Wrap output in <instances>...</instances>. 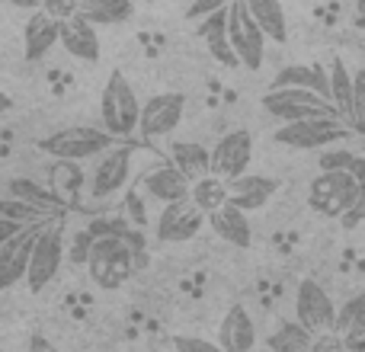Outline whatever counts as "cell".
Returning a JSON list of instances; mask_svg holds the SVG:
<instances>
[{
	"label": "cell",
	"mask_w": 365,
	"mask_h": 352,
	"mask_svg": "<svg viewBox=\"0 0 365 352\" xmlns=\"http://www.w3.org/2000/svg\"><path fill=\"white\" fill-rule=\"evenodd\" d=\"M77 16L96 26H119L132 16V0H81Z\"/></svg>",
	"instance_id": "obj_27"
},
{
	"label": "cell",
	"mask_w": 365,
	"mask_h": 352,
	"mask_svg": "<svg viewBox=\"0 0 365 352\" xmlns=\"http://www.w3.org/2000/svg\"><path fill=\"white\" fill-rule=\"evenodd\" d=\"M55 45H61V19L48 16L45 10H36L29 16V23L23 26L26 61H42Z\"/></svg>",
	"instance_id": "obj_16"
},
{
	"label": "cell",
	"mask_w": 365,
	"mask_h": 352,
	"mask_svg": "<svg viewBox=\"0 0 365 352\" xmlns=\"http://www.w3.org/2000/svg\"><path fill=\"white\" fill-rule=\"evenodd\" d=\"M125 212H128V218L135 221V227H145V224H148V212H145V202H141V192H138V189H128V195H125Z\"/></svg>",
	"instance_id": "obj_39"
},
{
	"label": "cell",
	"mask_w": 365,
	"mask_h": 352,
	"mask_svg": "<svg viewBox=\"0 0 365 352\" xmlns=\"http://www.w3.org/2000/svg\"><path fill=\"white\" fill-rule=\"evenodd\" d=\"M353 128L343 119H308V122H285L272 138L276 145L292 147V151H327L343 141H349Z\"/></svg>",
	"instance_id": "obj_5"
},
{
	"label": "cell",
	"mask_w": 365,
	"mask_h": 352,
	"mask_svg": "<svg viewBox=\"0 0 365 352\" xmlns=\"http://www.w3.org/2000/svg\"><path fill=\"white\" fill-rule=\"evenodd\" d=\"M317 164H321V173H353L359 182H365V157L349 147H327V151H321Z\"/></svg>",
	"instance_id": "obj_30"
},
{
	"label": "cell",
	"mask_w": 365,
	"mask_h": 352,
	"mask_svg": "<svg viewBox=\"0 0 365 352\" xmlns=\"http://www.w3.org/2000/svg\"><path fill=\"white\" fill-rule=\"evenodd\" d=\"M250 160H253V135L244 132V128L227 132L212 147V176H221L225 182H231L250 170Z\"/></svg>",
	"instance_id": "obj_13"
},
{
	"label": "cell",
	"mask_w": 365,
	"mask_h": 352,
	"mask_svg": "<svg viewBox=\"0 0 365 352\" xmlns=\"http://www.w3.org/2000/svg\"><path fill=\"white\" fill-rule=\"evenodd\" d=\"M346 352H365V336H359V340H346Z\"/></svg>",
	"instance_id": "obj_45"
},
{
	"label": "cell",
	"mask_w": 365,
	"mask_h": 352,
	"mask_svg": "<svg viewBox=\"0 0 365 352\" xmlns=\"http://www.w3.org/2000/svg\"><path fill=\"white\" fill-rule=\"evenodd\" d=\"M167 154H170V164L192 182L202 176H212V151L195 145V141H170Z\"/></svg>",
	"instance_id": "obj_23"
},
{
	"label": "cell",
	"mask_w": 365,
	"mask_h": 352,
	"mask_svg": "<svg viewBox=\"0 0 365 352\" xmlns=\"http://www.w3.org/2000/svg\"><path fill=\"white\" fill-rule=\"evenodd\" d=\"M227 42L237 51L240 64L250 71L263 68L266 58V32L259 29V23L250 16L244 0H234L231 4V19H227Z\"/></svg>",
	"instance_id": "obj_8"
},
{
	"label": "cell",
	"mask_w": 365,
	"mask_h": 352,
	"mask_svg": "<svg viewBox=\"0 0 365 352\" xmlns=\"http://www.w3.org/2000/svg\"><path fill=\"white\" fill-rule=\"evenodd\" d=\"M311 346H314V333L298 321H282L266 336V349L269 352H311Z\"/></svg>",
	"instance_id": "obj_25"
},
{
	"label": "cell",
	"mask_w": 365,
	"mask_h": 352,
	"mask_svg": "<svg viewBox=\"0 0 365 352\" xmlns=\"http://www.w3.org/2000/svg\"><path fill=\"white\" fill-rule=\"evenodd\" d=\"M218 346L225 352H253L257 349V323L244 304H231L218 323Z\"/></svg>",
	"instance_id": "obj_15"
},
{
	"label": "cell",
	"mask_w": 365,
	"mask_h": 352,
	"mask_svg": "<svg viewBox=\"0 0 365 352\" xmlns=\"http://www.w3.org/2000/svg\"><path fill=\"white\" fill-rule=\"evenodd\" d=\"M100 115H103V125L106 132H113L115 138H128L132 132H138V122H141V103L135 96L132 83L113 71L103 87L100 96Z\"/></svg>",
	"instance_id": "obj_4"
},
{
	"label": "cell",
	"mask_w": 365,
	"mask_h": 352,
	"mask_svg": "<svg viewBox=\"0 0 365 352\" xmlns=\"http://www.w3.org/2000/svg\"><path fill=\"white\" fill-rule=\"evenodd\" d=\"M93 234H90V227H81V231H74L71 234V240H68V259H71V266H87V259H90V250H93Z\"/></svg>",
	"instance_id": "obj_32"
},
{
	"label": "cell",
	"mask_w": 365,
	"mask_h": 352,
	"mask_svg": "<svg viewBox=\"0 0 365 352\" xmlns=\"http://www.w3.org/2000/svg\"><path fill=\"white\" fill-rule=\"evenodd\" d=\"M227 186H231V205L244 208V212H259L279 192V180L259 173H244L237 180H231Z\"/></svg>",
	"instance_id": "obj_18"
},
{
	"label": "cell",
	"mask_w": 365,
	"mask_h": 352,
	"mask_svg": "<svg viewBox=\"0 0 365 352\" xmlns=\"http://www.w3.org/2000/svg\"><path fill=\"white\" fill-rule=\"evenodd\" d=\"M6 192H10V199L26 202V205L38 208V212L48 214V218H51V212H58V208L64 205V199L55 192V189H48L45 182L29 180V176H13V180L6 182Z\"/></svg>",
	"instance_id": "obj_22"
},
{
	"label": "cell",
	"mask_w": 365,
	"mask_h": 352,
	"mask_svg": "<svg viewBox=\"0 0 365 352\" xmlns=\"http://www.w3.org/2000/svg\"><path fill=\"white\" fill-rule=\"evenodd\" d=\"M205 42H208V51H212V58L218 64H225V68H237V64H240L237 51L231 48L227 36H212V38H205Z\"/></svg>",
	"instance_id": "obj_34"
},
{
	"label": "cell",
	"mask_w": 365,
	"mask_h": 352,
	"mask_svg": "<svg viewBox=\"0 0 365 352\" xmlns=\"http://www.w3.org/2000/svg\"><path fill=\"white\" fill-rule=\"evenodd\" d=\"M295 321L304 323L311 333H330L336 323V304L321 282L302 279L295 289Z\"/></svg>",
	"instance_id": "obj_10"
},
{
	"label": "cell",
	"mask_w": 365,
	"mask_h": 352,
	"mask_svg": "<svg viewBox=\"0 0 365 352\" xmlns=\"http://www.w3.org/2000/svg\"><path fill=\"white\" fill-rule=\"evenodd\" d=\"M234 0H192V4L186 6V19H205L212 16V13L225 10V6H231Z\"/></svg>",
	"instance_id": "obj_37"
},
{
	"label": "cell",
	"mask_w": 365,
	"mask_h": 352,
	"mask_svg": "<svg viewBox=\"0 0 365 352\" xmlns=\"http://www.w3.org/2000/svg\"><path fill=\"white\" fill-rule=\"evenodd\" d=\"M334 333H340L343 340H359V336H365V291L346 298V301L336 308Z\"/></svg>",
	"instance_id": "obj_29"
},
{
	"label": "cell",
	"mask_w": 365,
	"mask_h": 352,
	"mask_svg": "<svg viewBox=\"0 0 365 352\" xmlns=\"http://www.w3.org/2000/svg\"><path fill=\"white\" fill-rule=\"evenodd\" d=\"M208 224H212V231L218 234L225 244L237 247V250H247V247L253 244V227H250V218H247L244 208L237 205H221L218 212L208 214Z\"/></svg>",
	"instance_id": "obj_19"
},
{
	"label": "cell",
	"mask_w": 365,
	"mask_h": 352,
	"mask_svg": "<svg viewBox=\"0 0 365 352\" xmlns=\"http://www.w3.org/2000/svg\"><path fill=\"white\" fill-rule=\"evenodd\" d=\"M353 83H356V74H349L343 58H334V61H330V100H334L336 113L343 115L346 125H349V119H353Z\"/></svg>",
	"instance_id": "obj_26"
},
{
	"label": "cell",
	"mask_w": 365,
	"mask_h": 352,
	"mask_svg": "<svg viewBox=\"0 0 365 352\" xmlns=\"http://www.w3.org/2000/svg\"><path fill=\"white\" fill-rule=\"evenodd\" d=\"M26 224H19V221H10V218H0V250H4V244L13 237V234H19Z\"/></svg>",
	"instance_id": "obj_42"
},
{
	"label": "cell",
	"mask_w": 365,
	"mask_h": 352,
	"mask_svg": "<svg viewBox=\"0 0 365 352\" xmlns=\"http://www.w3.org/2000/svg\"><path fill=\"white\" fill-rule=\"evenodd\" d=\"M122 138H115L113 132L106 128H93V125H71L61 128V132L48 135V138L38 141V151H45L48 157L55 160H90V157H100V154L113 151Z\"/></svg>",
	"instance_id": "obj_2"
},
{
	"label": "cell",
	"mask_w": 365,
	"mask_h": 352,
	"mask_svg": "<svg viewBox=\"0 0 365 352\" xmlns=\"http://www.w3.org/2000/svg\"><path fill=\"white\" fill-rule=\"evenodd\" d=\"M141 192H148V199H158V202H164V205H170V202L189 199L192 180L182 176L173 164H164V167H154L151 173L141 176Z\"/></svg>",
	"instance_id": "obj_17"
},
{
	"label": "cell",
	"mask_w": 365,
	"mask_h": 352,
	"mask_svg": "<svg viewBox=\"0 0 365 352\" xmlns=\"http://www.w3.org/2000/svg\"><path fill=\"white\" fill-rule=\"evenodd\" d=\"M227 19H231V6H225V10L212 13V16H205V19H199V36H202V38L227 36Z\"/></svg>",
	"instance_id": "obj_35"
},
{
	"label": "cell",
	"mask_w": 365,
	"mask_h": 352,
	"mask_svg": "<svg viewBox=\"0 0 365 352\" xmlns=\"http://www.w3.org/2000/svg\"><path fill=\"white\" fill-rule=\"evenodd\" d=\"M356 13H359V16L365 19V0H356Z\"/></svg>",
	"instance_id": "obj_47"
},
{
	"label": "cell",
	"mask_w": 365,
	"mask_h": 352,
	"mask_svg": "<svg viewBox=\"0 0 365 352\" xmlns=\"http://www.w3.org/2000/svg\"><path fill=\"white\" fill-rule=\"evenodd\" d=\"M48 221L26 224L23 231L13 234V237L4 244V250H0V291L13 289V285H19V282H26V276H29L32 250H36V240H38V234H42V227L48 224Z\"/></svg>",
	"instance_id": "obj_11"
},
{
	"label": "cell",
	"mask_w": 365,
	"mask_h": 352,
	"mask_svg": "<svg viewBox=\"0 0 365 352\" xmlns=\"http://www.w3.org/2000/svg\"><path fill=\"white\" fill-rule=\"evenodd\" d=\"M0 218L19 221V224H36V221H48V214H42L38 208L26 205L19 199H0Z\"/></svg>",
	"instance_id": "obj_31"
},
{
	"label": "cell",
	"mask_w": 365,
	"mask_h": 352,
	"mask_svg": "<svg viewBox=\"0 0 365 352\" xmlns=\"http://www.w3.org/2000/svg\"><path fill=\"white\" fill-rule=\"evenodd\" d=\"M263 109L276 115L279 122H308V119H343L330 100H324L314 90L298 87H269L263 93Z\"/></svg>",
	"instance_id": "obj_3"
},
{
	"label": "cell",
	"mask_w": 365,
	"mask_h": 352,
	"mask_svg": "<svg viewBox=\"0 0 365 352\" xmlns=\"http://www.w3.org/2000/svg\"><path fill=\"white\" fill-rule=\"evenodd\" d=\"M10 109H13V100L4 93V90H0V115H6V113H10Z\"/></svg>",
	"instance_id": "obj_46"
},
{
	"label": "cell",
	"mask_w": 365,
	"mask_h": 352,
	"mask_svg": "<svg viewBox=\"0 0 365 352\" xmlns=\"http://www.w3.org/2000/svg\"><path fill=\"white\" fill-rule=\"evenodd\" d=\"M83 269H87L90 282L96 289H106V291L122 289L138 272V257H135V247L128 244V234H122V237H115V234L96 237Z\"/></svg>",
	"instance_id": "obj_1"
},
{
	"label": "cell",
	"mask_w": 365,
	"mask_h": 352,
	"mask_svg": "<svg viewBox=\"0 0 365 352\" xmlns=\"http://www.w3.org/2000/svg\"><path fill=\"white\" fill-rule=\"evenodd\" d=\"M128 176H132V147L115 145L113 151L96 157L93 170L87 176V195L93 202L113 199L128 186Z\"/></svg>",
	"instance_id": "obj_9"
},
{
	"label": "cell",
	"mask_w": 365,
	"mask_h": 352,
	"mask_svg": "<svg viewBox=\"0 0 365 352\" xmlns=\"http://www.w3.org/2000/svg\"><path fill=\"white\" fill-rule=\"evenodd\" d=\"M311 352H346V340L340 333H334V330L330 333H317Z\"/></svg>",
	"instance_id": "obj_40"
},
{
	"label": "cell",
	"mask_w": 365,
	"mask_h": 352,
	"mask_svg": "<svg viewBox=\"0 0 365 352\" xmlns=\"http://www.w3.org/2000/svg\"><path fill=\"white\" fill-rule=\"evenodd\" d=\"M173 352H225L218 340H202V336H173Z\"/></svg>",
	"instance_id": "obj_36"
},
{
	"label": "cell",
	"mask_w": 365,
	"mask_h": 352,
	"mask_svg": "<svg viewBox=\"0 0 365 352\" xmlns=\"http://www.w3.org/2000/svg\"><path fill=\"white\" fill-rule=\"evenodd\" d=\"M250 16L259 23V29L266 32V38L272 42H285L289 38V19H285L282 0H244Z\"/></svg>",
	"instance_id": "obj_24"
},
{
	"label": "cell",
	"mask_w": 365,
	"mask_h": 352,
	"mask_svg": "<svg viewBox=\"0 0 365 352\" xmlns=\"http://www.w3.org/2000/svg\"><path fill=\"white\" fill-rule=\"evenodd\" d=\"M349 125L356 132L365 135V71H356V83H353V119Z\"/></svg>",
	"instance_id": "obj_33"
},
{
	"label": "cell",
	"mask_w": 365,
	"mask_h": 352,
	"mask_svg": "<svg viewBox=\"0 0 365 352\" xmlns=\"http://www.w3.org/2000/svg\"><path fill=\"white\" fill-rule=\"evenodd\" d=\"M343 227H349V231H353L356 224H359V221H365V182H362V195H359V202H356L353 208H349L346 214H343Z\"/></svg>",
	"instance_id": "obj_41"
},
{
	"label": "cell",
	"mask_w": 365,
	"mask_h": 352,
	"mask_svg": "<svg viewBox=\"0 0 365 352\" xmlns=\"http://www.w3.org/2000/svg\"><path fill=\"white\" fill-rule=\"evenodd\" d=\"M64 259H68V240H64L61 221L51 218L36 240V250H32V259H29V276H26V289L32 295H42L45 285L58 276Z\"/></svg>",
	"instance_id": "obj_6"
},
{
	"label": "cell",
	"mask_w": 365,
	"mask_h": 352,
	"mask_svg": "<svg viewBox=\"0 0 365 352\" xmlns=\"http://www.w3.org/2000/svg\"><path fill=\"white\" fill-rule=\"evenodd\" d=\"M61 48L81 61H100V38L93 23H87L83 16L61 19Z\"/></svg>",
	"instance_id": "obj_20"
},
{
	"label": "cell",
	"mask_w": 365,
	"mask_h": 352,
	"mask_svg": "<svg viewBox=\"0 0 365 352\" xmlns=\"http://www.w3.org/2000/svg\"><path fill=\"white\" fill-rule=\"evenodd\" d=\"M6 4H13V6H23V10H32V13H36V10H42V4H45V0H6Z\"/></svg>",
	"instance_id": "obj_44"
},
{
	"label": "cell",
	"mask_w": 365,
	"mask_h": 352,
	"mask_svg": "<svg viewBox=\"0 0 365 352\" xmlns=\"http://www.w3.org/2000/svg\"><path fill=\"white\" fill-rule=\"evenodd\" d=\"M186 113V96L182 93H158L148 103H141V122L138 132L145 141H158L173 135V128L182 122Z\"/></svg>",
	"instance_id": "obj_12"
},
{
	"label": "cell",
	"mask_w": 365,
	"mask_h": 352,
	"mask_svg": "<svg viewBox=\"0 0 365 352\" xmlns=\"http://www.w3.org/2000/svg\"><path fill=\"white\" fill-rule=\"evenodd\" d=\"M192 205H199L205 214L218 212L221 205L231 202V186H227L221 176H202V180L192 182V192H189Z\"/></svg>",
	"instance_id": "obj_28"
},
{
	"label": "cell",
	"mask_w": 365,
	"mask_h": 352,
	"mask_svg": "<svg viewBox=\"0 0 365 352\" xmlns=\"http://www.w3.org/2000/svg\"><path fill=\"white\" fill-rule=\"evenodd\" d=\"M202 224H205V212L192 205V199H182L164 205L154 234H158L160 244H182V240H192Z\"/></svg>",
	"instance_id": "obj_14"
},
{
	"label": "cell",
	"mask_w": 365,
	"mask_h": 352,
	"mask_svg": "<svg viewBox=\"0 0 365 352\" xmlns=\"http://www.w3.org/2000/svg\"><path fill=\"white\" fill-rule=\"evenodd\" d=\"M269 87H298V90H314L324 100H330V71L321 64H289L272 77ZM334 103V100H330Z\"/></svg>",
	"instance_id": "obj_21"
},
{
	"label": "cell",
	"mask_w": 365,
	"mask_h": 352,
	"mask_svg": "<svg viewBox=\"0 0 365 352\" xmlns=\"http://www.w3.org/2000/svg\"><path fill=\"white\" fill-rule=\"evenodd\" d=\"M359 195H362V182L353 173H321L314 176V182L308 189L311 208L327 214V218H343L359 202Z\"/></svg>",
	"instance_id": "obj_7"
},
{
	"label": "cell",
	"mask_w": 365,
	"mask_h": 352,
	"mask_svg": "<svg viewBox=\"0 0 365 352\" xmlns=\"http://www.w3.org/2000/svg\"><path fill=\"white\" fill-rule=\"evenodd\" d=\"M29 352H61V349H58L51 340H45L42 333H32L29 336Z\"/></svg>",
	"instance_id": "obj_43"
},
{
	"label": "cell",
	"mask_w": 365,
	"mask_h": 352,
	"mask_svg": "<svg viewBox=\"0 0 365 352\" xmlns=\"http://www.w3.org/2000/svg\"><path fill=\"white\" fill-rule=\"evenodd\" d=\"M42 10L55 19H71L81 13V0H45Z\"/></svg>",
	"instance_id": "obj_38"
}]
</instances>
